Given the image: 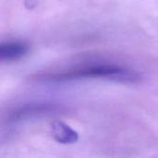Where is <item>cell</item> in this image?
<instances>
[{"mask_svg":"<svg viewBox=\"0 0 158 158\" xmlns=\"http://www.w3.org/2000/svg\"><path fill=\"white\" fill-rule=\"evenodd\" d=\"M50 129L53 138L59 143L72 144L79 140V134L77 131L62 121H54L51 124Z\"/></svg>","mask_w":158,"mask_h":158,"instance_id":"7a4b0ae2","label":"cell"},{"mask_svg":"<svg viewBox=\"0 0 158 158\" xmlns=\"http://www.w3.org/2000/svg\"><path fill=\"white\" fill-rule=\"evenodd\" d=\"M48 106H27L22 109L18 110L16 113L12 114V119H21L24 117H29L31 115H36V114H41L44 112L48 111Z\"/></svg>","mask_w":158,"mask_h":158,"instance_id":"277c9868","label":"cell"},{"mask_svg":"<svg viewBox=\"0 0 158 158\" xmlns=\"http://www.w3.org/2000/svg\"><path fill=\"white\" fill-rule=\"evenodd\" d=\"M29 50L30 46L25 42H7L0 45V58L7 61L18 60L26 56Z\"/></svg>","mask_w":158,"mask_h":158,"instance_id":"3957f363","label":"cell"},{"mask_svg":"<svg viewBox=\"0 0 158 158\" xmlns=\"http://www.w3.org/2000/svg\"><path fill=\"white\" fill-rule=\"evenodd\" d=\"M85 78H103L121 82H137L141 75L134 71L116 65H93L70 70L53 77L56 81H68Z\"/></svg>","mask_w":158,"mask_h":158,"instance_id":"6da1fadb","label":"cell"}]
</instances>
